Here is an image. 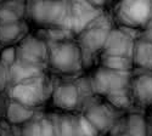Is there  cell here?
<instances>
[{
  "instance_id": "6da1fadb",
  "label": "cell",
  "mask_w": 152,
  "mask_h": 136,
  "mask_svg": "<svg viewBox=\"0 0 152 136\" xmlns=\"http://www.w3.org/2000/svg\"><path fill=\"white\" fill-rule=\"evenodd\" d=\"M12 96L23 105H34L39 101L40 88L33 84H21L12 90Z\"/></svg>"
},
{
  "instance_id": "7a4b0ae2",
  "label": "cell",
  "mask_w": 152,
  "mask_h": 136,
  "mask_svg": "<svg viewBox=\"0 0 152 136\" xmlns=\"http://www.w3.org/2000/svg\"><path fill=\"white\" fill-rule=\"evenodd\" d=\"M53 62L56 67L67 71L75 63V52L74 49L69 45H61L53 51Z\"/></svg>"
},
{
  "instance_id": "3957f363",
  "label": "cell",
  "mask_w": 152,
  "mask_h": 136,
  "mask_svg": "<svg viewBox=\"0 0 152 136\" xmlns=\"http://www.w3.org/2000/svg\"><path fill=\"white\" fill-rule=\"evenodd\" d=\"M123 7V12L133 22H142L150 14V5L146 3H125Z\"/></svg>"
},
{
  "instance_id": "277c9868",
  "label": "cell",
  "mask_w": 152,
  "mask_h": 136,
  "mask_svg": "<svg viewBox=\"0 0 152 136\" xmlns=\"http://www.w3.org/2000/svg\"><path fill=\"white\" fill-rule=\"evenodd\" d=\"M77 100V92L73 86H65L61 88L57 94V101L63 107H73Z\"/></svg>"
}]
</instances>
